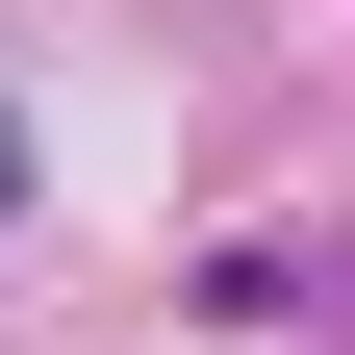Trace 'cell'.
I'll return each mask as SVG.
<instances>
[{
    "instance_id": "obj_1",
    "label": "cell",
    "mask_w": 355,
    "mask_h": 355,
    "mask_svg": "<svg viewBox=\"0 0 355 355\" xmlns=\"http://www.w3.org/2000/svg\"><path fill=\"white\" fill-rule=\"evenodd\" d=\"M0 203H26V127H0Z\"/></svg>"
}]
</instances>
